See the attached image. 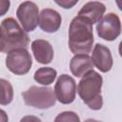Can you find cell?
Masks as SVG:
<instances>
[{
	"instance_id": "cell-20",
	"label": "cell",
	"mask_w": 122,
	"mask_h": 122,
	"mask_svg": "<svg viewBox=\"0 0 122 122\" xmlns=\"http://www.w3.org/2000/svg\"><path fill=\"white\" fill-rule=\"evenodd\" d=\"M0 51H2V44H1V41H0Z\"/></svg>"
},
{
	"instance_id": "cell-12",
	"label": "cell",
	"mask_w": 122,
	"mask_h": 122,
	"mask_svg": "<svg viewBox=\"0 0 122 122\" xmlns=\"http://www.w3.org/2000/svg\"><path fill=\"white\" fill-rule=\"evenodd\" d=\"M106 11V7L99 1H91L86 3L78 11V16L88 20L92 25L97 23Z\"/></svg>"
},
{
	"instance_id": "cell-10",
	"label": "cell",
	"mask_w": 122,
	"mask_h": 122,
	"mask_svg": "<svg viewBox=\"0 0 122 122\" xmlns=\"http://www.w3.org/2000/svg\"><path fill=\"white\" fill-rule=\"evenodd\" d=\"M62 17L60 13L51 9H44L39 14V27L42 30L49 33L57 31L61 26Z\"/></svg>"
},
{
	"instance_id": "cell-2",
	"label": "cell",
	"mask_w": 122,
	"mask_h": 122,
	"mask_svg": "<svg viewBox=\"0 0 122 122\" xmlns=\"http://www.w3.org/2000/svg\"><path fill=\"white\" fill-rule=\"evenodd\" d=\"M102 76L95 71L90 70L80 79L77 85V92L82 101L92 110L98 111L103 107L101 88Z\"/></svg>"
},
{
	"instance_id": "cell-3",
	"label": "cell",
	"mask_w": 122,
	"mask_h": 122,
	"mask_svg": "<svg viewBox=\"0 0 122 122\" xmlns=\"http://www.w3.org/2000/svg\"><path fill=\"white\" fill-rule=\"evenodd\" d=\"M0 41L2 52L8 53L17 48H27L30 37L14 18L8 17L2 21L0 26Z\"/></svg>"
},
{
	"instance_id": "cell-5",
	"label": "cell",
	"mask_w": 122,
	"mask_h": 122,
	"mask_svg": "<svg viewBox=\"0 0 122 122\" xmlns=\"http://www.w3.org/2000/svg\"><path fill=\"white\" fill-rule=\"evenodd\" d=\"M6 66L10 72L16 75H23L30 71L32 66V59L26 48H17L7 53Z\"/></svg>"
},
{
	"instance_id": "cell-9",
	"label": "cell",
	"mask_w": 122,
	"mask_h": 122,
	"mask_svg": "<svg viewBox=\"0 0 122 122\" xmlns=\"http://www.w3.org/2000/svg\"><path fill=\"white\" fill-rule=\"evenodd\" d=\"M92 61L93 66H95L100 71L108 72L112 67V56L110 49L102 44L97 43L92 53Z\"/></svg>"
},
{
	"instance_id": "cell-17",
	"label": "cell",
	"mask_w": 122,
	"mask_h": 122,
	"mask_svg": "<svg viewBox=\"0 0 122 122\" xmlns=\"http://www.w3.org/2000/svg\"><path fill=\"white\" fill-rule=\"evenodd\" d=\"M79 0H54V2L61 8L63 9H71L73 8L77 3H78Z\"/></svg>"
},
{
	"instance_id": "cell-19",
	"label": "cell",
	"mask_w": 122,
	"mask_h": 122,
	"mask_svg": "<svg viewBox=\"0 0 122 122\" xmlns=\"http://www.w3.org/2000/svg\"><path fill=\"white\" fill-rule=\"evenodd\" d=\"M9 120V117L5 111L0 109V122H7Z\"/></svg>"
},
{
	"instance_id": "cell-1",
	"label": "cell",
	"mask_w": 122,
	"mask_h": 122,
	"mask_svg": "<svg viewBox=\"0 0 122 122\" xmlns=\"http://www.w3.org/2000/svg\"><path fill=\"white\" fill-rule=\"evenodd\" d=\"M93 44L92 25L81 16L74 17L69 27V48L74 54H88Z\"/></svg>"
},
{
	"instance_id": "cell-6",
	"label": "cell",
	"mask_w": 122,
	"mask_h": 122,
	"mask_svg": "<svg viewBox=\"0 0 122 122\" xmlns=\"http://www.w3.org/2000/svg\"><path fill=\"white\" fill-rule=\"evenodd\" d=\"M96 31L100 38L107 41L115 40L121 33V22L114 12H109L97 22Z\"/></svg>"
},
{
	"instance_id": "cell-4",
	"label": "cell",
	"mask_w": 122,
	"mask_h": 122,
	"mask_svg": "<svg viewBox=\"0 0 122 122\" xmlns=\"http://www.w3.org/2000/svg\"><path fill=\"white\" fill-rule=\"evenodd\" d=\"M22 96L26 105L41 110L50 109L56 102L53 89L50 87L31 86L22 92Z\"/></svg>"
},
{
	"instance_id": "cell-15",
	"label": "cell",
	"mask_w": 122,
	"mask_h": 122,
	"mask_svg": "<svg viewBox=\"0 0 122 122\" xmlns=\"http://www.w3.org/2000/svg\"><path fill=\"white\" fill-rule=\"evenodd\" d=\"M13 99V88L10 81L0 78V105H9Z\"/></svg>"
},
{
	"instance_id": "cell-8",
	"label": "cell",
	"mask_w": 122,
	"mask_h": 122,
	"mask_svg": "<svg viewBox=\"0 0 122 122\" xmlns=\"http://www.w3.org/2000/svg\"><path fill=\"white\" fill-rule=\"evenodd\" d=\"M53 92L56 100L60 103L65 105L72 103L76 95V84L74 79L68 74H61L56 80Z\"/></svg>"
},
{
	"instance_id": "cell-14",
	"label": "cell",
	"mask_w": 122,
	"mask_h": 122,
	"mask_svg": "<svg viewBox=\"0 0 122 122\" xmlns=\"http://www.w3.org/2000/svg\"><path fill=\"white\" fill-rule=\"evenodd\" d=\"M56 76H57V71L54 69L50 67H42L39 68L34 72L33 78L38 84L48 86L53 83Z\"/></svg>"
},
{
	"instance_id": "cell-13",
	"label": "cell",
	"mask_w": 122,
	"mask_h": 122,
	"mask_svg": "<svg viewBox=\"0 0 122 122\" xmlns=\"http://www.w3.org/2000/svg\"><path fill=\"white\" fill-rule=\"evenodd\" d=\"M93 69L92 58L89 54H74L70 62L71 72L76 77H82L87 71Z\"/></svg>"
},
{
	"instance_id": "cell-16",
	"label": "cell",
	"mask_w": 122,
	"mask_h": 122,
	"mask_svg": "<svg viewBox=\"0 0 122 122\" xmlns=\"http://www.w3.org/2000/svg\"><path fill=\"white\" fill-rule=\"evenodd\" d=\"M55 122H59V121H73V122H79L80 121V118L79 116L73 112H63L61 113H59L55 119H54Z\"/></svg>"
},
{
	"instance_id": "cell-18",
	"label": "cell",
	"mask_w": 122,
	"mask_h": 122,
	"mask_svg": "<svg viewBox=\"0 0 122 122\" xmlns=\"http://www.w3.org/2000/svg\"><path fill=\"white\" fill-rule=\"evenodd\" d=\"M10 0H0V16L5 15L10 10Z\"/></svg>"
},
{
	"instance_id": "cell-7",
	"label": "cell",
	"mask_w": 122,
	"mask_h": 122,
	"mask_svg": "<svg viewBox=\"0 0 122 122\" xmlns=\"http://www.w3.org/2000/svg\"><path fill=\"white\" fill-rule=\"evenodd\" d=\"M16 16L26 32L32 31L38 26L39 8L31 1H25L18 6Z\"/></svg>"
},
{
	"instance_id": "cell-11",
	"label": "cell",
	"mask_w": 122,
	"mask_h": 122,
	"mask_svg": "<svg viewBox=\"0 0 122 122\" xmlns=\"http://www.w3.org/2000/svg\"><path fill=\"white\" fill-rule=\"evenodd\" d=\"M31 51L36 61L40 64H50L53 59V49L51 43L44 39H36L31 43Z\"/></svg>"
}]
</instances>
